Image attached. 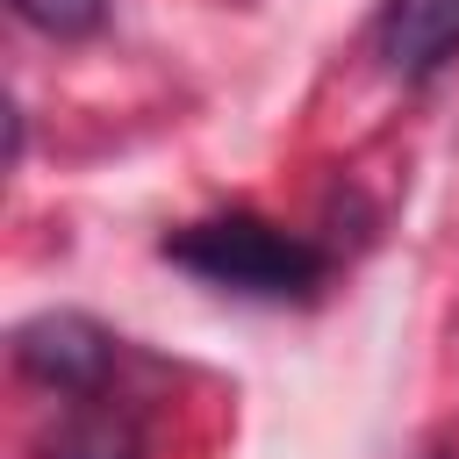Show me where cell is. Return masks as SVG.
<instances>
[{
  "label": "cell",
  "mask_w": 459,
  "mask_h": 459,
  "mask_svg": "<svg viewBox=\"0 0 459 459\" xmlns=\"http://www.w3.org/2000/svg\"><path fill=\"white\" fill-rule=\"evenodd\" d=\"M165 258L186 265L194 280L251 301H301L323 287V251L265 215H208L165 237Z\"/></svg>",
  "instance_id": "obj_1"
},
{
  "label": "cell",
  "mask_w": 459,
  "mask_h": 459,
  "mask_svg": "<svg viewBox=\"0 0 459 459\" xmlns=\"http://www.w3.org/2000/svg\"><path fill=\"white\" fill-rule=\"evenodd\" d=\"M14 366L57 394H100L115 373V337L86 316H36L14 330Z\"/></svg>",
  "instance_id": "obj_2"
},
{
  "label": "cell",
  "mask_w": 459,
  "mask_h": 459,
  "mask_svg": "<svg viewBox=\"0 0 459 459\" xmlns=\"http://www.w3.org/2000/svg\"><path fill=\"white\" fill-rule=\"evenodd\" d=\"M373 43L394 79H430L445 57H459V0H387Z\"/></svg>",
  "instance_id": "obj_3"
},
{
  "label": "cell",
  "mask_w": 459,
  "mask_h": 459,
  "mask_svg": "<svg viewBox=\"0 0 459 459\" xmlns=\"http://www.w3.org/2000/svg\"><path fill=\"white\" fill-rule=\"evenodd\" d=\"M36 459H151V445H143V423L108 394H72V409L43 430Z\"/></svg>",
  "instance_id": "obj_4"
},
{
  "label": "cell",
  "mask_w": 459,
  "mask_h": 459,
  "mask_svg": "<svg viewBox=\"0 0 459 459\" xmlns=\"http://www.w3.org/2000/svg\"><path fill=\"white\" fill-rule=\"evenodd\" d=\"M14 14L29 29H43V36H93L108 0H14Z\"/></svg>",
  "instance_id": "obj_5"
}]
</instances>
